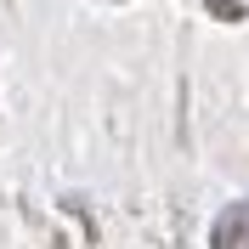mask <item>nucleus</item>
Returning a JSON list of instances; mask_svg holds the SVG:
<instances>
[{
	"label": "nucleus",
	"mask_w": 249,
	"mask_h": 249,
	"mask_svg": "<svg viewBox=\"0 0 249 249\" xmlns=\"http://www.w3.org/2000/svg\"><path fill=\"white\" fill-rule=\"evenodd\" d=\"M215 249H249V204H238V210H227V215H221Z\"/></svg>",
	"instance_id": "obj_1"
}]
</instances>
